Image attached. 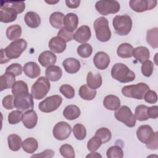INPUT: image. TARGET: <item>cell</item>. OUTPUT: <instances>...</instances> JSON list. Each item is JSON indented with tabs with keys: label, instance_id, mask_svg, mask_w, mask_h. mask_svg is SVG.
Returning <instances> with one entry per match:
<instances>
[{
	"label": "cell",
	"instance_id": "cell-53",
	"mask_svg": "<svg viewBox=\"0 0 158 158\" xmlns=\"http://www.w3.org/2000/svg\"><path fill=\"white\" fill-rule=\"evenodd\" d=\"M147 114L149 118H157L158 117V107L157 106H153L152 107H148L147 110Z\"/></svg>",
	"mask_w": 158,
	"mask_h": 158
},
{
	"label": "cell",
	"instance_id": "cell-20",
	"mask_svg": "<svg viewBox=\"0 0 158 158\" xmlns=\"http://www.w3.org/2000/svg\"><path fill=\"white\" fill-rule=\"evenodd\" d=\"M62 65L65 70L69 73H75L80 69V62L78 60L73 57H69L64 59Z\"/></svg>",
	"mask_w": 158,
	"mask_h": 158
},
{
	"label": "cell",
	"instance_id": "cell-4",
	"mask_svg": "<svg viewBox=\"0 0 158 158\" xmlns=\"http://www.w3.org/2000/svg\"><path fill=\"white\" fill-rule=\"evenodd\" d=\"M149 90V86L144 83H139L136 85L125 86L122 89V93L123 96L135 98L137 99H143L145 93Z\"/></svg>",
	"mask_w": 158,
	"mask_h": 158
},
{
	"label": "cell",
	"instance_id": "cell-43",
	"mask_svg": "<svg viewBox=\"0 0 158 158\" xmlns=\"http://www.w3.org/2000/svg\"><path fill=\"white\" fill-rule=\"evenodd\" d=\"M95 135L99 136L101 140L102 144L106 143L110 140L112 137L111 131L107 128H99L95 133Z\"/></svg>",
	"mask_w": 158,
	"mask_h": 158
},
{
	"label": "cell",
	"instance_id": "cell-39",
	"mask_svg": "<svg viewBox=\"0 0 158 158\" xmlns=\"http://www.w3.org/2000/svg\"><path fill=\"white\" fill-rule=\"evenodd\" d=\"M73 133L77 139L83 140L86 136V128L82 124L77 123L73 127Z\"/></svg>",
	"mask_w": 158,
	"mask_h": 158
},
{
	"label": "cell",
	"instance_id": "cell-46",
	"mask_svg": "<svg viewBox=\"0 0 158 158\" xmlns=\"http://www.w3.org/2000/svg\"><path fill=\"white\" fill-rule=\"evenodd\" d=\"M154 64L152 61L148 60L143 63L141 65V72L143 75L146 77H149L153 72Z\"/></svg>",
	"mask_w": 158,
	"mask_h": 158
},
{
	"label": "cell",
	"instance_id": "cell-22",
	"mask_svg": "<svg viewBox=\"0 0 158 158\" xmlns=\"http://www.w3.org/2000/svg\"><path fill=\"white\" fill-rule=\"evenodd\" d=\"M15 83V75L9 72H6L5 73L0 77V91L10 88L12 87Z\"/></svg>",
	"mask_w": 158,
	"mask_h": 158
},
{
	"label": "cell",
	"instance_id": "cell-51",
	"mask_svg": "<svg viewBox=\"0 0 158 158\" xmlns=\"http://www.w3.org/2000/svg\"><path fill=\"white\" fill-rule=\"evenodd\" d=\"M144 101L149 104H154L157 101V93L152 90H148L144 96Z\"/></svg>",
	"mask_w": 158,
	"mask_h": 158
},
{
	"label": "cell",
	"instance_id": "cell-15",
	"mask_svg": "<svg viewBox=\"0 0 158 158\" xmlns=\"http://www.w3.org/2000/svg\"><path fill=\"white\" fill-rule=\"evenodd\" d=\"M91 32L90 28L87 25L80 27L73 34V39L80 43L87 42L91 38Z\"/></svg>",
	"mask_w": 158,
	"mask_h": 158
},
{
	"label": "cell",
	"instance_id": "cell-28",
	"mask_svg": "<svg viewBox=\"0 0 158 158\" xmlns=\"http://www.w3.org/2000/svg\"><path fill=\"white\" fill-rule=\"evenodd\" d=\"M87 85L93 89L99 88L102 83V77L99 73L94 74L93 72H89L86 77Z\"/></svg>",
	"mask_w": 158,
	"mask_h": 158
},
{
	"label": "cell",
	"instance_id": "cell-54",
	"mask_svg": "<svg viewBox=\"0 0 158 158\" xmlns=\"http://www.w3.org/2000/svg\"><path fill=\"white\" fill-rule=\"evenodd\" d=\"M54 152L51 149H46L41 153L34 154L31 156V157H49L51 158L54 156Z\"/></svg>",
	"mask_w": 158,
	"mask_h": 158
},
{
	"label": "cell",
	"instance_id": "cell-12",
	"mask_svg": "<svg viewBox=\"0 0 158 158\" xmlns=\"http://www.w3.org/2000/svg\"><path fill=\"white\" fill-rule=\"evenodd\" d=\"M156 0H130V8L136 12H143L154 9L157 5Z\"/></svg>",
	"mask_w": 158,
	"mask_h": 158
},
{
	"label": "cell",
	"instance_id": "cell-31",
	"mask_svg": "<svg viewBox=\"0 0 158 158\" xmlns=\"http://www.w3.org/2000/svg\"><path fill=\"white\" fill-rule=\"evenodd\" d=\"M23 150L29 154L34 153L38 149V143L34 138H27L22 144Z\"/></svg>",
	"mask_w": 158,
	"mask_h": 158
},
{
	"label": "cell",
	"instance_id": "cell-34",
	"mask_svg": "<svg viewBox=\"0 0 158 158\" xmlns=\"http://www.w3.org/2000/svg\"><path fill=\"white\" fill-rule=\"evenodd\" d=\"M158 28L155 27L147 31L146 41L153 48H158Z\"/></svg>",
	"mask_w": 158,
	"mask_h": 158
},
{
	"label": "cell",
	"instance_id": "cell-29",
	"mask_svg": "<svg viewBox=\"0 0 158 158\" xmlns=\"http://www.w3.org/2000/svg\"><path fill=\"white\" fill-rule=\"evenodd\" d=\"M81 112L79 107L75 105H69L63 110L64 117L70 120L77 119L80 115Z\"/></svg>",
	"mask_w": 158,
	"mask_h": 158
},
{
	"label": "cell",
	"instance_id": "cell-38",
	"mask_svg": "<svg viewBox=\"0 0 158 158\" xmlns=\"http://www.w3.org/2000/svg\"><path fill=\"white\" fill-rule=\"evenodd\" d=\"M148 107L146 105H139L135 109V118L139 121L147 120L149 117L147 114Z\"/></svg>",
	"mask_w": 158,
	"mask_h": 158
},
{
	"label": "cell",
	"instance_id": "cell-41",
	"mask_svg": "<svg viewBox=\"0 0 158 158\" xmlns=\"http://www.w3.org/2000/svg\"><path fill=\"white\" fill-rule=\"evenodd\" d=\"M102 144L101 139L99 136L94 135L88 141L87 148L89 151L94 152L99 149Z\"/></svg>",
	"mask_w": 158,
	"mask_h": 158
},
{
	"label": "cell",
	"instance_id": "cell-27",
	"mask_svg": "<svg viewBox=\"0 0 158 158\" xmlns=\"http://www.w3.org/2000/svg\"><path fill=\"white\" fill-rule=\"evenodd\" d=\"M24 21L28 27L32 28H35L40 25L41 18L36 12L30 11L25 14Z\"/></svg>",
	"mask_w": 158,
	"mask_h": 158
},
{
	"label": "cell",
	"instance_id": "cell-49",
	"mask_svg": "<svg viewBox=\"0 0 158 158\" xmlns=\"http://www.w3.org/2000/svg\"><path fill=\"white\" fill-rule=\"evenodd\" d=\"M57 36L62 38L65 42H69L73 39V33L67 30L64 27H62L57 33Z\"/></svg>",
	"mask_w": 158,
	"mask_h": 158
},
{
	"label": "cell",
	"instance_id": "cell-13",
	"mask_svg": "<svg viewBox=\"0 0 158 158\" xmlns=\"http://www.w3.org/2000/svg\"><path fill=\"white\" fill-rule=\"evenodd\" d=\"M157 132H154L152 127L148 125H141L136 130V136L138 139L145 144H149Z\"/></svg>",
	"mask_w": 158,
	"mask_h": 158
},
{
	"label": "cell",
	"instance_id": "cell-23",
	"mask_svg": "<svg viewBox=\"0 0 158 158\" xmlns=\"http://www.w3.org/2000/svg\"><path fill=\"white\" fill-rule=\"evenodd\" d=\"M63 24L67 30L73 32L77 29L78 24V16L74 13L67 14L64 17Z\"/></svg>",
	"mask_w": 158,
	"mask_h": 158
},
{
	"label": "cell",
	"instance_id": "cell-18",
	"mask_svg": "<svg viewBox=\"0 0 158 158\" xmlns=\"http://www.w3.org/2000/svg\"><path fill=\"white\" fill-rule=\"evenodd\" d=\"M66 47V42L59 36H54L49 41V49L56 53H61L64 52L65 50Z\"/></svg>",
	"mask_w": 158,
	"mask_h": 158
},
{
	"label": "cell",
	"instance_id": "cell-35",
	"mask_svg": "<svg viewBox=\"0 0 158 158\" xmlns=\"http://www.w3.org/2000/svg\"><path fill=\"white\" fill-rule=\"evenodd\" d=\"M7 143L9 149L12 151H19L22 144L21 138L16 134L10 135L7 137Z\"/></svg>",
	"mask_w": 158,
	"mask_h": 158
},
{
	"label": "cell",
	"instance_id": "cell-9",
	"mask_svg": "<svg viewBox=\"0 0 158 158\" xmlns=\"http://www.w3.org/2000/svg\"><path fill=\"white\" fill-rule=\"evenodd\" d=\"M96 10L102 15L115 14L120 10V4L117 1H99L95 4Z\"/></svg>",
	"mask_w": 158,
	"mask_h": 158
},
{
	"label": "cell",
	"instance_id": "cell-21",
	"mask_svg": "<svg viewBox=\"0 0 158 158\" xmlns=\"http://www.w3.org/2000/svg\"><path fill=\"white\" fill-rule=\"evenodd\" d=\"M24 73L30 78L38 77L41 73L40 66L34 62H27L23 68Z\"/></svg>",
	"mask_w": 158,
	"mask_h": 158
},
{
	"label": "cell",
	"instance_id": "cell-56",
	"mask_svg": "<svg viewBox=\"0 0 158 158\" xmlns=\"http://www.w3.org/2000/svg\"><path fill=\"white\" fill-rule=\"evenodd\" d=\"M158 141H157V134L154 136V138H153V139L152 140V141L148 144H146V146L147 148L149 149H152V150H156L158 148Z\"/></svg>",
	"mask_w": 158,
	"mask_h": 158
},
{
	"label": "cell",
	"instance_id": "cell-47",
	"mask_svg": "<svg viewBox=\"0 0 158 158\" xmlns=\"http://www.w3.org/2000/svg\"><path fill=\"white\" fill-rule=\"evenodd\" d=\"M22 115L23 114L22 111L19 110H13L8 115V122L11 125L17 124L21 121Z\"/></svg>",
	"mask_w": 158,
	"mask_h": 158
},
{
	"label": "cell",
	"instance_id": "cell-32",
	"mask_svg": "<svg viewBox=\"0 0 158 158\" xmlns=\"http://www.w3.org/2000/svg\"><path fill=\"white\" fill-rule=\"evenodd\" d=\"M79 95L84 100L91 101L95 98L96 90L90 88L87 85H83L79 89Z\"/></svg>",
	"mask_w": 158,
	"mask_h": 158
},
{
	"label": "cell",
	"instance_id": "cell-19",
	"mask_svg": "<svg viewBox=\"0 0 158 158\" xmlns=\"http://www.w3.org/2000/svg\"><path fill=\"white\" fill-rule=\"evenodd\" d=\"M1 8L0 20L3 23H9L16 20L17 12L13 9L9 7H3Z\"/></svg>",
	"mask_w": 158,
	"mask_h": 158
},
{
	"label": "cell",
	"instance_id": "cell-10",
	"mask_svg": "<svg viewBox=\"0 0 158 158\" xmlns=\"http://www.w3.org/2000/svg\"><path fill=\"white\" fill-rule=\"evenodd\" d=\"M62 98L59 95H52L47 97L43 101L40 102L38 105L39 109L45 113L53 112L58 109L61 105Z\"/></svg>",
	"mask_w": 158,
	"mask_h": 158
},
{
	"label": "cell",
	"instance_id": "cell-44",
	"mask_svg": "<svg viewBox=\"0 0 158 158\" xmlns=\"http://www.w3.org/2000/svg\"><path fill=\"white\" fill-rule=\"evenodd\" d=\"M59 151L62 156L64 157L74 158L75 156L73 147L69 144H62L59 149Z\"/></svg>",
	"mask_w": 158,
	"mask_h": 158
},
{
	"label": "cell",
	"instance_id": "cell-59",
	"mask_svg": "<svg viewBox=\"0 0 158 158\" xmlns=\"http://www.w3.org/2000/svg\"><path fill=\"white\" fill-rule=\"evenodd\" d=\"M46 2L48 4H56L57 2H59V1H46Z\"/></svg>",
	"mask_w": 158,
	"mask_h": 158
},
{
	"label": "cell",
	"instance_id": "cell-55",
	"mask_svg": "<svg viewBox=\"0 0 158 158\" xmlns=\"http://www.w3.org/2000/svg\"><path fill=\"white\" fill-rule=\"evenodd\" d=\"M65 4L69 8L75 9L80 6V0H66Z\"/></svg>",
	"mask_w": 158,
	"mask_h": 158
},
{
	"label": "cell",
	"instance_id": "cell-52",
	"mask_svg": "<svg viewBox=\"0 0 158 158\" xmlns=\"http://www.w3.org/2000/svg\"><path fill=\"white\" fill-rule=\"evenodd\" d=\"M14 95L9 94V95L5 96L3 98L2 101L3 107L7 110H10V109H14Z\"/></svg>",
	"mask_w": 158,
	"mask_h": 158
},
{
	"label": "cell",
	"instance_id": "cell-33",
	"mask_svg": "<svg viewBox=\"0 0 158 158\" xmlns=\"http://www.w3.org/2000/svg\"><path fill=\"white\" fill-rule=\"evenodd\" d=\"M64 14L60 12H54L49 17V22L51 26L55 28H61L63 25Z\"/></svg>",
	"mask_w": 158,
	"mask_h": 158
},
{
	"label": "cell",
	"instance_id": "cell-8",
	"mask_svg": "<svg viewBox=\"0 0 158 158\" xmlns=\"http://www.w3.org/2000/svg\"><path fill=\"white\" fill-rule=\"evenodd\" d=\"M115 118L128 127H134L136 125V118L130 109L127 106L119 107L114 113Z\"/></svg>",
	"mask_w": 158,
	"mask_h": 158
},
{
	"label": "cell",
	"instance_id": "cell-5",
	"mask_svg": "<svg viewBox=\"0 0 158 158\" xmlns=\"http://www.w3.org/2000/svg\"><path fill=\"white\" fill-rule=\"evenodd\" d=\"M50 87L49 80L44 77H40L32 85L31 94L36 100L43 99L49 91Z\"/></svg>",
	"mask_w": 158,
	"mask_h": 158
},
{
	"label": "cell",
	"instance_id": "cell-7",
	"mask_svg": "<svg viewBox=\"0 0 158 158\" xmlns=\"http://www.w3.org/2000/svg\"><path fill=\"white\" fill-rule=\"evenodd\" d=\"M27 47V41L23 38H20L15 40L11 43H10L6 48L4 51L6 56L9 59H17L26 49Z\"/></svg>",
	"mask_w": 158,
	"mask_h": 158
},
{
	"label": "cell",
	"instance_id": "cell-57",
	"mask_svg": "<svg viewBox=\"0 0 158 158\" xmlns=\"http://www.w3.org/2000/svg\"><path fill=\"white\" fill-rule=\"evenodd\" d=\"M1 64H2L4 63H6V62H7L8 61H9L10 59H9L6 55V53H5V51H4V49H1Z\"/></svg>",
	"mask_w": 158,
	"mask_h": 158
},
{
	"label": "cell",
	"instance_id": "cell-36",
	"mask_svg": "<svg viewBox=\"0 0 158 158\" xmlns=\"http://www.w3.org/2000/svg\"><path fill=\"white\" fill-rule=\"evenodd\" d=\"M22 28L19 25L15 24L9 26L6 30V36L9 40H15L20 37Z\"/></svg>",
	"mask_w": 158,
	"mask_h": 158
},
{
	"label": "cell",
	"instance_id": "cell-45",
	"mask_svg": "<svg viewBox=\"0 0 158 158\" xmlns=\"http://www.w3.org/2000/svg\"><path fill=\"white\" fill-rule=\"evenodd\" d=\"M23 91H28V88L27 83L22 80L15 81V83L12 87V93L14 96Z\"/></svg>",
	"mask_w": 158,
	"mask_h": 158
},
{
	"label": "cell",
	"instance_id": "cell-48",
	"mask_svg": "<svg viewBox=\"0 0 158 158\" xmlns=\"http://www.w3.org/2000/svg\"><path fill=\"white\" fill-rule=\"evenodd\" d=\"M60 92L68 99H72L75 96V89L74 88L67 84H64L60 86L59 88Z\"/></svg>",
	"mask_w": 158,
	"mask_h": 158
},
{
	"label": "cell",
	"instance_id": "cell-30",
	"mask_svg": "<svg viewBox=\"0 0 158 158\" xmlns=\"http://www.w3.org/2000/svg\"><path fill=\"white\" fill-rule=\"evenodd\" d=\"M133 48L131 44L124 43L118 47L117 53L118 56L121 58H130L133 56Z\"/></svg>",
	"mask_w": 158,
	"mask_h": 158
},
{
	"label": "cell",
	"instance_id": "cell-42",
	"mask_svg": "<svg viewBox=\"0 0 158 158\" xmlns=\"http://www.w3.org/2000/svg\"><path fill=\"white\" fill-rule=\"evenodd\" d=\"M106 155L108 158H122L123 157V152L120 147L113 146L107 149Z\"/></svg>",
	"mask_w": 158,
	"mask_h": 158
},
{
	"label": "cell",
	"instance_id": "cell-50",
	"mask_svg": "<svg viewBox=\"0 0 158 158\" xmlns=\"http://www.w3.org/2000/svg\"><path fill=\"white\" fill-rule=\"evenodd\" d=\"M22 66L18 63H14L9 65L6 69V72H9L14 73L15 76H19L22 73Z\"/></svg>",
	"mask_w": 158,
	"mask_h": 158
},
{
	"label": "cell",
	"instance_id": "cell-2",
	"mask_svg": "<svg viewBox=\"0 0 158 158\" xmlns=\"http://www.w3.org/2000/svg\"><path fill=\"white\" fill-rule=\"evenodd\" d=\"M94 29L97 39L101 42L109 41L111 37V31L109 26V22L104 17L98 18L93 23Z\"/></svg>",
	"mask_w": 158,
	"mask_h": 158
},
{
	"label": "cell",
	"instance_id": "cell-3",
	"mask_svg": "<svg viewBox=\"0 0 158 158\" xmlns=\"http://www.w3.org/2000/svg\"><path fill=\"white\" fill-rule=\"evenodd\" d=\"M112 25L117 34L124 36L130 32L132 28V20L128 15H116L112 20Z\"/></svg>",
	"mask_w": 158,
	"mask_h": 158
},
{
	"label": "cell",
	"instance_id": "cell-17",
	"mask_svg": "<svg viewBox=\"0 0 158 158\" xmlns=\"http://www.w3.org/2000/svg\"><path fill=\"white\" fill-rule=\"evenodd\" d=\"M57 60L56 56L49 51H45L41 52L38 57V62L44 67H48L56 64Z\"/></svg>",
	"mask_w": 158,
	"mask_h": 158
},
{
	"label": "cell",
	"instance_id": "cell-14",
	"mask_svg": "<svg viewBox=\"0 0 158 158\" xmlns=\"http://www.w3.org/2000/svg\"><path fill=\"white\" fill-rule=\"evenodd\" d=\"M94 65L99 70H105L110 64V57L109 55L103 52H98L93 57Z\"/></svg>",
	"mask_w": 158,
	"mask_h": 158
},
{
	"label": "cell",
	"instance_id": "cell-1",
	"mask_svg": "<svg viewBox=\"0 0 158 158\" xmlns=\"http://www.w3.org/2000/svg\"><path fill=\"white\" fill-rule=\"evenodd\" d=\"M112 77L120 83H128L135 79V74L125 64H115L111 69Z\"/></svg>",
	"mask_w": 158,
	"mask_h": 158
},
{
	"label": "cell",
	"instance_id": "cell-25",
	"mask_svg": "<svg viewBox=\"0 0 158 158\" xmlns=\"http://www.w3.org/2000/svg\"><path fill=\"white\" fill-rule=\"evenodd\" d=\"M133 56L140 63H143L149 59L150 52L146 47L138 46L133 49Z\"/></svg>",
	"mask_w": 158,
	"mask_h": 158
},
{
	"label": "cell",
	"instance_id": "cell-58",
	"mask_svg": "<svg viewBox=\"0 0 158 158\" xmlns=\"http://www.w3.org/2000/svg\"><path fill=\"white\" fill-rule=\"evenodd\" d=\"M102 157V156H101V155H100L99 153H98V152H91V153H90L89 154H88V155H87L86 156V157Z\"/></svg>",
	"mask_w": 158,
	"mask_h": 158
},
{
	"label": "cell",
	"instance_id": "cell-37",
	"mask_svg": "<svg viewBox=\"0 0 158 158\" xmlns=\"http://www.w3.org/2000/svg\"><path fill=\"white\" fill-rule=\"evenodd\" d=\"M9 7L14 9L17 14L23 12L25 8V4L23 1H2L1 7Z\"/></svg>",
	"mask_w": 158,
	"mask_h": 158
},
{
	"label": "cell",
	"instance_id": "cell-26",
	"mask_svg": "<svg viewBox=\"0 0 158 158\" xmlns=\"http://www.w3.org/2000/svg\"><path fill=\"white\" fill-rule=\"evenodd\" d=\"M103 105L108 110H116L120 106V101L117 96L113 94H110L104 98Z\"/></svg>",
	"mask_w": 158,
	"mask_h": 158
},
{
	"label": "cell",
	"instance_id": "cell-40",
	"mask_svg": "<svg viewBox=\"0 0 158 158\" xmlns=\"http://www.w3.org/2000/svg\"><path fill=\"white\" fill-rule=\"evenodd\" d=\"M92 52V46L88 43H83L82 44H80L77 48L78 54L83 58H87L89 57L91 55Z\"/></svg>",
	"mask_w": 158,
	"mask_h": 158
},
{
	"label": "cell",
	"instance_id": "cell-16",
	"mask_svg": "<svg viewBox=\"0 0 158 158\" xmlns=\"http://www.w3.org/2000/svg\"><path fill=\"white\" fill-rule=\"evenodd\" d=\"M22 121L23 125L26 128L32 129L36 125L38 122V115L35 111L33 109L28 110L23 114Z\"/></svg>",
	"mask_w": 158,
	"mask_h": 158
},
{
	"label": "cell",
	"instance_id": "cell-11",
	"mask_svg": "<svg viewBox=\"0 0 158 158\" xmlns=\"http://www.w3.org/2000/svg\"><path fill=\"white\" fill-rule=\"evenodd\" d=\"M72 132L71 126L66 122L61 121L57 123L53 128V136L57 140L62 141L67 139Z\"/></svg>",
	"mask_w": 158,
	"mask_h": 158
},
{
	"label": "cell",
	"instance_id": "cell-6",
	"mask_svg": "<svg viewBox=\"0 0 158 158\" xmlns=\"http://www.w3.org/2000/svg\"><path fill=\"white\" fill-rule=\"evenodd\" d=\"M14 107L19 110L26 111L33 108V96L28 91L21 92L14 96Z\"/></svg>",
	"mask_w": 158,
	"mask_h": 158
},
{
	"label": "cell",
	"instance_id": "cell-24",
	"mask_svg": "<svg viewBox=\"0 0 158 158\" xmlns=\"http://www.w3.org/2000/svg\"><path fill=\"white\" fill-rule=\"evenodd\" d=\"M45 75L46 78L52 81H57L62 75V69L57 65H51L46 69Z\"/></svg>",
	"mask_w": 158,
	"mask_h": 158
}]
</instances>
